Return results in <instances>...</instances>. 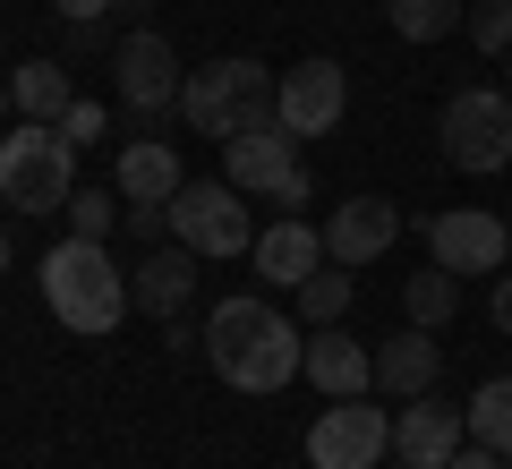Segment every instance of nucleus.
Listing matches in <instances>:
<instances>
[{
  "label": "nucleus",
  "mask_w": 512,
  "mask_h": 469,
  "mask_svg": "<svg viewBox=\"0 0 512 469\" xmlns=\"http://www.w3.org/2000/svg\"><path fill=\"white\" fill-rule=\"evenodd\" d=\"M205 359H214V376L231 393H282L299 376V359H308V333H291V316L274 299L239 290V299H222L205 316Z\"/></svg>",
  "instance_id": "obj_1"
},
{
  "label": "nucleus",
  "mask_w": 512,
  "mask_h": 469,
  "mask_svg": "<svg viewBox=\"0 0 512 469\" xmlns=\"http://www.w3.org/2000/svg\"><path fill=\"white\" fill-rule=\"evenodd\" d=\"M43 299H52V316H60L69 333L103 342L128 307H137V290H128V265H111L103 239H77V231H69L52 256H43Z\"/></svg>",
  "instance_id": "obj_2"
},
{
  "label": "nucleus",
  "mask_w": 512,
  "mask_h": 469,
  "mask_svg": "<svg viewBox=\"0 0 512 469\" xmlns=\"http://www.w3.org/2000/svg\"><path fill=\"white\" fill-rule=\"evenodd\" d=\"M265 111H282V77L256 52L205 60V69H188V86H180V120L197 128V137H214V145L239 137L248 120H265Z\"/></svg>",
  "instance_id": "obj_3"
},
{
  "label": "nucleus",
  "mask_w": 512,
  "mask_h": 469,
  "mask_svg": "<svg viewBox=\"0 0 512 469\" xmlns=\"http://www.w3.org/2000/svg\"><path fill=\"white\" fill-rule=\"evenodd\" d=\"M0 197L18 214H69L77 197V145L52 120H18L0 128Z\"/></svg>",
  "instance_id": "obj_4"
},
{
  "label": "nucleus",
  "mask_w": 512,
  "mask_h": 469,
  "mask_svg": "<svg viewBox=\"0 0 512 469\" xmlns=\"http://www.w3.org/2000/svg\"><path fill=\"white\" fill-rule=\"evenodd\" d=\"M436 137H444V163L470 171V180L512 171V94H495V86H461L453 103H444Z\"/></svg>",
  "instance_id": "obj_5"
},
{
  "label": "nucleus",
  "mask_w": 512,
  "mask_h": 469,
  "mask_svg": "<svg viewBox=\"0 0 512 469\" xmlns=\"http://www.w3.org/2000/svg\"><path fill=\"white\" fill-rule=\"evenodd\" d=\"M180 86H188V69H180V52H171L154 26H137V35L111 43V94H120L128 120L154 128L163 111H180Z\"/></svg>",
  "instance_id": "obj_6"
},
{
  "label": "nucleus",
  "mask_w": 512,
  "mask_h": 469,
  "mask_svg": "<svg viewBox=\"0 0 512 469\" xmlns=\"http://www.w3.org/2000/svg\"><path fill=\"white\" fill-rule=\"evenodd\" d=\"M171 239L197 256H248L256 248V214L248 197H239L231 180H188L180 197H171Z\"/></svg>",
  "instance_id": "obj_7"
},
{
  "label": "nucleus",
  "mask_w": 512,
  "mask_h": 469,
  "mask_svg": "<svg viewBox=\"0 0 512 469\" xmlns=\"http://www.w3.org/2000/svg\"><path fill=\"white\" fill-rule=\"evenodd\" d=\"M384 461H393V410H376L367 393L316 410V427H308V469H384Z\"/></svg>",
  "instance_id": "obj_8"
},
{
  "label": "nucleus",
  "mask_w": 512,
  "mask_h": 469,
  "mask_svg": "<svg viewBox=\"0 0 512 469\" xmlns=\"http://www.w3.org/2000/svg\"><path fill=\"white\" fill-rule=\"evenodd\" d=\"M427 256H436L444 273H504L512 231H504V214H487V205H444V214L427 222Z\"/></svg>",
  "instance_id": "obj_9"
},
{
  "label": "nucleus",
  "mask_w": 512,
  "mask_h": 469,
  "mask_svg": "<svg viewBox=\"0 0 512 469\" xmlns=\"http://www.w3.org/2000/svg\"><path fill=\"white\" fill-rule=\"evenodd\" d=\"M342 111H350V69L342 60H291L282 69V128L291 137H333L342 128Z\"/></svg>",
  "instance_id": "obj_10"
},
{
  "label": "nucleus",
  "mask_w": 512,
  "mask_h": 469,
  "mask_svg": "<svg viewBox=\"0 0 512 469\" xmlns=\"http://www.w3.org/2000/svg\"><path fill=\"white\" fill-rule=\"evenodd\" d=\"M291 145H299V137L282 128V111H265V120H248L239 137H222V180H231L239 197H274V188L299 171Z\"/></svg>",
  "instance_id": "obj_11"
},
{
  "label": "nucleus",
  "mask_w": 512,
  "mask_h": 469,
  "mask_svg": "<svg viewBox=\"0 0 512 469\" xmlns=\"http://www.w3.org/2000/svg\"><path fill=\"white\" fill-rule=\"evenodd\" d=\"M461 444H470V418H461V401L419 393V401H402V410H393V461H410V469H444Z\"/></svg>",
  "instance_id": "obj_12"
},
{
  "label": "nucleus",
  "mask_w": 512,
  "mask_h": 469,
  "mask_svg": "<svg viewBox=\"0 0 512 469\" xmlns=\"http://www.w3.org/2000/svg\"><path fill=\"white\" fill-rule=\"evenodd\" d=\"M402 239V205L393 197H350V205H333V222H325V256L333 265H376L384 248Z\"/></svg>",
  "instance_id": "obj_13"
},
{
  "label": "nucleus",
  "mask_w": 512,
  "mask_h": 469,
  "mask_svg": "<svg viewBox=\"0 0 512 469\" xmlns=\"http://www.w3.org/2000/svg\"><path fill=\"white\" fill-rule=\"evenodd\" d=\"M248 265H256V282H274V290H299L316 265H333V256H325V231H316V222L282 214V222H265V231H256Z\"/></svg>",
  "instance_id": "obj_14"
},
{
  "label": "nucleus",
  "mask_w": 512,
  "mask_h": 469,
  "mask_svg": "<svg viewBox=\"0 0 512 469\" xmlns=\"http://www.w3.org/2000/svg\"><path fill=\"white\" fill-rule=\"evenodd\" d=\"M299 376H308L325 401H350V393H367V384H376V350H367L359 333H342V325H316Z\"/></svg>",
  "instance_id": "obj_15"
},
{
  "label": "nucleus",
  "mask_w": 512,
  "mask_h": 469,
  "mask_svg": "<svg viewBox=\"0 0 512 469\" xmlns=\"http://www.w3.org/2000/svg\"><path fill=\"white\" fill-rule=\"evenodd\" d=\"M197 265H205L197 248H180V239H154V248L128 265V290H137V307H146V316H180V307L197 299Z\"/></svg>",
  "instance_id": "obj_16"
},
{
  "label": "nucleus",
  "mask_w": 512,
  "mask_h": 469,
  "mask_svg": "<svg viewBox=\"0 0 512 469\" xmlns=\"http://www.w3.org/2000/svg\"><path fill=\"white\" fill-rule=\"evenodd\" d=\"M436 376H444V342L427 325H402L393 342H376V393L419 401V393H436Z\"/></svg>",
  "instance_id": "obj_17"
},
{
  "label": "nucleus",
  "mask_w": 512,
  "mask_h": 469,
  "mask_svg": "<svg viewBox=\"0 0 512 469\" xmlns=\"http://www.w3.org/2000/svg\"><path fill=\"white\" fill-rule=\"evenodd\" d=\"M111 188H120L128 205H171L188 188V171H180V154H171L163 137H128L120 145V171H111Z\"/></svg>",
  "instance_id": "obj_18"
},
{
  "label": "nucleus",
  "mask_w": 512,
  "mask_h": 469,
  "mask_svg": "<svg viewBox=\"0 0 512 469\" xmlns=\"http://www.w3.org/2000/svg\"><path fill=\"white\" fill-rule=\"evenodd\" d=\"M9 103H18V120H60V111L77 103V86H69V69H60V60H18Z\"/></svg>",
  "instance_id": "obj_19"
},
{
  "label": "nucleus",
  "mask_w": 512,
  "mask_h": 469,
  "mask_svg": "<svg viewBox=\"0 0 512 469\" xmlns=\"http://www.w3.org/2000/svg\"><path fill=\"white\" fill-rule=\"evenodd\" d=\"M402 316H410V325H427V333H436V325H453V316H461V273L419 265V273L402 282Z\"/></svg>",
  "instance_id": "obj_20"
},
{
  "label": "nucleus",
  "mask_w": 512,
  "mask_h": 469,
  "mask_svg": "<svg viewBox=\"0 0 512 469\" xmlns=\"http://www.w3.org/2000/svg\"><path fill=\"white\" fill-rule=\"evenodd\" d=\"M384 18L402 43H444L461 18H470V0H384Z\"/></svg>",
  "instance_id": "obj_21"
},
{
  "label": "nucleus",
  "mask_w": 512,
  "mask_h": 469,
  "mask_svg": "<svg viewBox=\"0 0 512 469\" xmlns=\"http://www.w3.org/2000/svg\"><path fill=\"white\" fill-rule=\"evenodd\" d=\"M461 418H470V444L512 452V376H487L470 401H461Z\"/></svg>",
  "instance_id": "obj_22"
},
{
  "label": "nucleus",
  "mask_w": 512,
  "mask_h": 469,
  "mask_svg": "<svg viewBox=\"0 0 512 469\" xmlns=\"http://www.w3.org/2000/svg\"><path fill=\"white\" fill-rule=\"evenodd\" d=\"M350 290H359V282H350V265H316L308 282L291 290V307L308 316V325H342V316H350Z\"/></svg>",
  "instance_id": "obj_23"
},
{
  "label": "nucleus",
  "mask_w": 512,
  "mask_h": 469,
  "mask_svg": "<svg viewBox=\"0 0 512 469\" xmlns=\"http://www.w3.org/2000/svg\"><path fill=\"white\" fill-rule=\"evenodd\" d=\"M120 214H128L120 188H77V197H69V231L77 239H111V231H120Z\"/></svg>",
  "instance_id": "obj_24"
},
{
  "label": "nucleus",
  "mask_w": 512,
  "mask_h": 469,
  "mask_svg": "<svg viewBox=\"0 0 512 469\" xmlns=\"http://www.w3.org/2000/svg\"><path fill=\"white\" fill-rule=\"evenodd\" d=\"M461 26H470V43H478V52H504L512 60V0H470V18H461Z\"/></svg>",
  "instance_id": "obj_25"
},
{
  "label": "nucleus",
  "mask_w": 512,
  "mask_h": 469,
  "mask_svg": "<svg viewBox=\"0 0 512 469\" xmlns=\"http://www.w3.org/2000/svg\"><path fill=\"white\" fill-rule=\"evenodd\" d=\"M52 128H60V137H69V145H94V137H103V103H86V94H77V103L60 111Z\"/></svg>",
  "instance_id": "obj_26"
},
{
  "label": "nucleus",
  "mask_w": 512,
  "mask_h": 469,
  "mask_svg": "<svg viewBox=\"0 0 512 469\" xmlns=\"http://www.w3.org/2000/svg\"><path fill=\"white\" fill-rule=\"evenodd\" d=\"M52 9H60V18H69V26H103L111 9H120V0H52Z\"/></svg>",
  "instance_id": "obj_27"
},
{
  "label": "nucleus",
  "mask_w": 512,
  "mask_h": 469,
  "mask_svg": "<svg viewBox=\"0 0 512 469\" xmlns=\"http://www.w3.org/2000/svg\"><path fill=\"white\" fill-rule=\"evenodd\" d=\"M316 197V180H308V171H291V180H282L274 188V197H265V205H282V214H299V205H308Z\"/></svg>",
  "instance_id": "obj_28"
},
{
  "label": "nucleus",
  "mask_w": 512,
  "mask_h": 469,
  "mask_svg": "<svg viewBox=\"0 0 512 469\" xmlns=\"http://www.w3.org/2000/svg\"><path fill=\"white\" fill-rule=\"evenodd\" d=\"M444 469H512V461H504V452H495V444H461V452H453V461H444Z\"/></svg>",
  "instance_id": "obj_29"
},
{
  "label": "nucleus",
  "mask_w": 512,
  "mask_h": 469,
  "mask_svg": "<svg viewBox=\"0 0 512 469\" xmlns=\"http://www.w3.org/2000/svg\"><path fill=\"white\" fill-rule=\"evenodd\" d=\"M487 316H495V333L512 342V273H495V299H487Z\"/></svg>",
  "instance_id": "obj_30"
},
{
  "label": "nucleus",
  "mask_w": 512,
  "mask_h": 469,
  "mask_svg": "<svg viewBox=\"0 0 512 469\" xmlns=\"http://www.w3.org/2000/svg\"><path fill=\"white\" fill-rule=\"evenodd\" d=\"M0 273H9V222H0Z\"/></svg>",
  "instance_id": "obj_31"
},
{
  "label": "nucleus",
  "mask_w": 512,
  "mask_h": 469,
  "mask_svg": "<svg viewBox=\"0 0 512 469\" xmlns=\"http://www.w3.org/2000/svg\"><path fill=\"white\" fill-rule=\"evenodd\" d=\"M0 128H9V86H0Z\"/></svg>",
  "instance_id": "obj_32"
},
{
  "label": "nucleus",
  "mask_w": 512,
  "mask_h": 469,
  "mask_svg": "<svg viewBox=\"0 0 512 469\" xmlns=\"http://www.w3.org/2000/svg\"><path fill=\"white\" fill-rule=\"evenodd\" d=\"M384 469H410V461H384Z\"/></svg>",
  "instance_id": "obj_33"
},
{
  "label": "nucleus",
  "mask_w": 512,
  "mask_h": 469,
  "mask_svg": "<svg viewBox=\"0 0 512 469\" xmlns=\"http://www.w3.org/2000/svg\"><path fill=\"white\" fill-rule=\"evenodd\" d=\"M504 94H512V77H504Z\"/></svg>",
  "instance_id": "obj_34"
}]
</instances>
